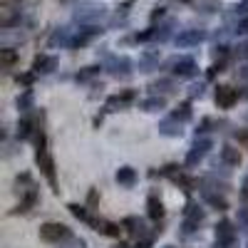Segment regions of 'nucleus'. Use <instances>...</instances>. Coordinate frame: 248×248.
Instances as JSON below:
<instances>
[{"label": "nucleus", "mask_w": 248, "mask_h": 248, "mask_svg": "<svg viewBox=\"0 0 248 248\" xmlns=\"http://www.w3.org/2000/svg\"><path fill=\"white\" fill-rule=\"evenodd\" d=\"M37 164H40V169L45 171L47 181L55 186V164H52V159H50V154H47V149H45L43 134H40V139H37Z\"/></svg>", "instance_id": "obj_1"}, {"label": "nucleus", "mask_w": 248, "mask_h": 248, "mask_svg": "<svg viewBox=\"0 0 248 248\" xmlns=\"http://www.w3.org/2000/svg\"><path fill=\"white\" fill-rule=\"evenodd\" d=\"M70 231H67V226H62V223H45V226H40V238L43 241H50V243H57L62 238H67Z\"/></svg>", "instance_id": "obj_2"}, {"label": "nucleus", "mask_w": 248, "mask_h": 248, "mask_svg": "<svg viewBox=\"0 0 248 248\" xmlns=\"http://www.w3.org/2000/svg\"><path fill=\"white\" fill-rule=\"evenodd\" d=\"M203 37H206L203 30H184V32L176 37V45H179V47H191V45H199Z\"/></svg>", "instance_id": "obj_3"}, {"label": "nucleus", "mask_w": 248, "mask_h": 248, "mask_svg": "<svg viewBox=\"0 0 248 248\" xmlns=\"http://www.w3.org/2000/svg\"><path fill=\"white\" fill-rule=\"evenodd\" d=\"M171 65H174V72H176L179 77H191V75L196 72V65H194V60H189V57L174 60Z\"/></svg>", "instance_id": "obj_4"}, {"label": "nucleus", "mask_w": 248, "mask_h": 248, "mask_svg": "<svg viewBox=\"0 0 248 248\" xmlns=\"http://www.w3.org/2000/svg\"><path fill=\"white\" fill-rule=\"evenodd\" d=\"M236 90H231V87H216V105H221V107H231L233 102H236Z\"/></svg>", "instance_id": "obj_5"}, {"label": "nucleus", "mask_w": 248, "mask_h": 248, "mask_svg": "<svg viewBox=\"0 0 248 248\" xmlns=\"http://www.w3.org/2000/svg\"><path fill=\"white\" fill-rule=\"evenodd\" d=\"M102 15H105V8H85V10L75 13V20H79V23H94Z\"/></svg>", "instance_id": "obj_6"}, {"label": "nucleus", "mask_w": 248, "mask_h": 248, "mask_svg": "<svg viewBox=\"0 0 248 248\" xmlns=\"http://www.w3.org/2000/svg\"><path fill=\"white\" fill-rule=\"evenodd\" d=\"M57 67V60L55 57H47V55H40L35 60V72H52Z\"/></svg>", "instance_id": "obj_7"}, {"label": "nucleus", "mask_w": 248, "mask_h": 248, "mask_svg": "<svg viewBox=\"0 0 248 248\" xmlns=\"http://www.w3.org/2000/svg\"><path fill=\"white\" fill-rule=\"evenodd\" d=\"M216 236H218V241H223V243H231V241H233L231 223H229V221H221V223L216 226Z\"/></svg>", "instance_id": "obj_8"}, {"label": "nucleus", "mask_w": 248, "mask_h": 248, "mask_svg": "<svg viewBox=\"0 0 248 248\" xmlns=\"http://www.w3.org/2000/svg\"><path fill=\"white\" fill-rule=\"evenodd\" d=\"M109 67H112V72H114L117 77H119V75H122V77H127L132 65H129V60H127V57H119V60H112V65H109Z\"/></svg>", "instance_id": "obj_9"}, {"label": "nucleus", "mask_w": 248, "mask_h": 248, "mask_svg": "<svg viewBox=\"0 0 248 248\" xmlns=\"http://www.w3.org/2000/svg\"><path fill=\"white\" fill-rule=\"evenodd\" d=\"M117 181H119L122 186H132V184L137 181V174H134V169H129V167H122V169L117 171Z\"/></svg>", "instance_id": "obj_10"}, {"label": "nucleus", "mask_w": 248, "mask_h": 248, "mask_svg": "<svg viewBox=\"0 0 248 248\" xmlns=\"http://www.w3.org/2000/svg\"><path fill=\"white\" fill-rule=\"evenodd\" d=\"M221 159H223L226 164H231V167H238L241 154H238V149H233V147H223V149H221Z\"/></svg>", "instance_id": "obj_11"}, {"label": "nucleus", "mask_w": 248, "mask_h": 248, "mask_svg": "<svg viewBox=\"0 0 248 248\" xmlns=\"http://www.w3.org/2000/svg\"><path fill=\"white\" fill-rule=\"evenodd\" d=\"M72 40H70V30H65V28H60V30H55V35L50 37V45H70Z\"/></svg>", "instance_id": "obj_12"}, {"label": "nucleus", "mask_w": 248, "mask_h": 248, "mask_svg": "<svg viewBox=\"0 0 248 248\" xmlns=\"http://www.w3.org/2000/svg\"><path fill=\"white\" fill-rule=\"evenodd\" d=\"M0 62H3L5 67H13L17 62V52L13 47H3V50H0Z\"/></svg>", "instance_id": "obj_13"}, {"label": "nucleus", "mask_w": 248, "mask_h": 248, "mask_svg": "<svg viewBox=\"0 0 248 248\" xmlns=\"http://www.w3.org/2000/svg\"><path fill=\"white\" fill-rule=\"evenodd\" d=\"M149 216H152V218H161V216H164V206H161V201H159L156 196L149 199Z\"/></svg>", "instance_id": "obj_14"}, {"label": "nucleus", "mask_w": 248, "mask_h": 248, "mask_svg": "<svg viewBox=\"0 0 248 248\" xmlns=\"http://www.w3.org/2000/svg\"><path fill=\"white\" fill-rule=\"evenodd\" d=\"M37 201V196H35V191H30L23 201H20V206H17V209H15V214H25V211H30V206Z\"/></svg>", "instance_id": "obj_15"}, {"label": "nucleus", "mask_w": 248, "mask_h": 248, "mask_svg": "<svg viewBox=\"0 0 248 248\" xmlns=\"http://www.w3.org/2000/svg\"><path fill=\"white\" fill-rule=\"evenodd\" d=\"M164 107V99L161 97H152V99H147V102H141V109H147V112H156V109H161Z\"/></svg>", "instance_id": "obj_16"}, {"label": "nucleus", "mask_w": 248, "mask_h": 248, "mask_svg": "<svg viewBox=\"0 0 248 248\" xmlns=\"http://www.w3.org/2000/svg\"><path fill=\"white\" fill-rule=\"evenodd\" d=\"M156 60H159V55H156V52H147V55L141 57V62H139V67H141V70H152Z\"/></svg>", "instance_id": "obj_17"}, {"label": "nucleus", "mask_w": 248, "mask_h": 248, "mask_svg": "<svg viewBox=\"0 0 248 248\" xmlns=\"http://www.w3.org/2000/svg\"><path fill=\"white\" fill-rule=\"evenodd\" d=\"M94 226H97V231H102V233H109V236H117V233H119V229H117V226H112V223H105V221H94Z\"/></svg>", "instance_id": "obj_18"}, {"label": "nucleus", "mask_w": 248, "mask_h": 248, "mask_svg": "<svg viewBox=\"0 0 248 248\" xmlns=\"http://www.w3.org/2000/svg\"><path fill=\"white\" fill-rule=\"evenodd\" d=\"M164 134H179L181 129L176 127V124H174V119H167V122H161V127H159Z\"/></svg>", "instance_id": "obj_19"}, {"label": "nucleus", "mask_w": 248, "mask_h": 248, "mask_svg": "<svg viewBox=\"0 0 248 248\" xmlns=\"http://www.w3.org/2000/svg\"><path fill=\"white\" fill-rule=\"evenodd\" d=\"M191 117V107L189 105H181L176 112H174V119H189Z\"/></svg>", "instance_id": "obj_20"}, {"label": "nucleus", "mask_w": 248, "mask_h": 248, "mask_svg": "<svg viewBox=\"0 0 248 248\" xmlns=\"http://www.w3.org/2000/svg\"><path fill=\"white\" fill-rule=\"evenodd\" d=\"M70 211H72V214H75L77 218H82V221H90V216H87V211H85V209H82V206H77V203H72V206H70Z\"/></svg>", "instance_id": "obj_21"}, {"label": "nucleus", "mask_w": 248, "mask_h": 248, "mask_svg": "<svg viewBox=\"0 0 248 248\" xmlns=\"http://www.w3.org/2000/svg\"><path fill=\"white\" fill-rule=\"evenodd\" d=\"M211 8H218V0H206V3H203V10L211 13Z\"/></svg>", "instance_id": "obj_22"}, {"label": "nucleus", "mask_w": 248, "mask_h": 248, "mask_svg": "<svg viewBox=\"0 0 248 248\" xmlns=\"http://www.w3.org/2000/svg\"><path fill=\"white\" fill-rule=\"evenodd\" d=\"M226 50H229L226 45H218V47L214 50V57H226Z\"/></svg>", "instance_id": "obj_23"}, {"label": "nucleus", "mask_w": 248, "mask_h": 248, "mask_svg": "<svg viewBox=\"0 0 248 248\" xmlns=\"http://www.w3.org/2000/svg\"><path fill=\"white\" fill-rule=\"evenodd\" d=\"M94 72H97V67H87L85 72H82V75H79V79H87V77H92Z\"/></svg>", "instance_id": "obj_24"}, {"label": "nucleus", "mask_w": 248, "mask_h": 248, "mask_svg": "<svg viewBox=\"0 0 248 248\" xmlns=\"http://www.w3.org/2000/svg\"><path fill=\"white\" fill-rule=\"evenodd\" d=\"M238 50H241V52H238V55H241V57H248V45H241V47H238Z\"/></svg>", "instance_id": "obj_25"}, {"label": "nucleus", "mask_w": 248, "mask_h": 248, "mask_svg": "<svg viewBox=\"0 0 248 248\" xmlns=\"http://www.w3.org/2000/svg\"><path fill=\"white\" fill-rule=\"evenodd\" d=\"M161 15H164V8H156V10H154V15H152V17H154V20H156V17H161Z\"/></svg>", "instance_id": "obj_26"}, {"label": "nucleus", "mask_w": 248, "mask_h": 248, "mask_svg": "<svg viewBox=\"0 0 248 248\" xmlns=\"http://www.w3.org/2000/svg\"><path fill=\"white\" fill-rule=\"evenodd\" d=\"M181 3H191V0H181Z\"/></svg>", "instance_id": "obj_27"}]
</instances>
